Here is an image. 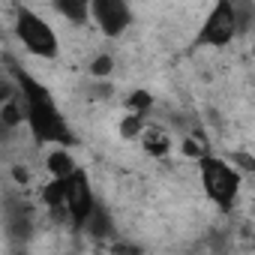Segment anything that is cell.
<instances>
[{"mask_svg":"<svg viewBox=\"0 0 255 255\" xmlns=\"http://www.w3.org/2000/svg\"><path fill=\"white\" fill-rule=\"evenodd\" d=\"M12 84L21 96L24 105V126L30 129L36 144H75V132L66 120V114L60 111L54 93L27 69L15 66L12 69Z\"/></svg>","mask_w":255,"mask_h":255,"instance_id":"obj_1","label":"cell"},{"mask_svg":"<svg viewBox=\"0 0 255 255\" xmlns=\"http://www.w3.org/2000/svg\"><path fill=\"white\" fill-rule=\"evenodd\" d=\"M12 33L18 39V45L36 57V60H57L60 57V36L51 27V21L45 15H39L33 6L27 3H15L12 12Z\"/></svg>","mask_w":255,"mask_h":255,"instance_id":"obj_2","label":"cell"},{"mask_svg":"<svg viewBox=\"0 0 255 255\" xmlns=\"http://www.w3.org/2000/svg\"><path fill=\"white\" fill-rule=\"evenodd\" d=\"M198 180H201V189L204 195L222 207V210H231V204L237 201L240 195V186H243V174L234 162H225L213 153H198Z\"/></svg>","mask_w":255,"mask_h":255,"instance_id":"obj_3","label":"cell"},{"mask_svg":"<svg viewBox=\"0 0 255 255\" xmlns=\"http://www.w3.org/2000/svg\"><path fill=\"white\" fill-rule=\"evenodd\" d=\"M243 21H246V15L237 6V0H216L207 12V18L201 21L198 33H195V45L225 48L237 39V33L243 30Z\"/></svg>","mask_w":255,"mask_h":255,"instance_id":"obj_4","label":"cell"},{"mask_svg":"<svg viewBox=\"0 0 255 255\" xmlns=\"http://www.w3.org/2000/svg\"><path fill=\"white\" fill-rule=\"evenodd\" d=\"M96 204H99V198H96V192H93L90 174L78 165V168L66 177V183H63V213H66V225H69L72 231H81Z\"/></svg>","mask_w":255,"mask_h":255,"instance_id":"obj_5","label":"cell"},{"mask_svg":"<svg viewBox=\"0 0 255 255\" xmlns=\"http://www.w3.org/2000/svg\"><path fill=\"white\" fill-rule=\"evenodd\" d=\"M90 21L105 39H120L132 27V9L129 0H90Z\"/></svg>","mask_w":255,"mask_h":255,"instance_id":"obj_6","label":"cell"},{"mask_svg":"<svg viewBox=\"0 0 255 255\" xmlns=\"http://www.w3.org/2000/svg\"><path fill=\"white\" fill-rule=\"evenodd\" d=\"M75 168H78V159L69 144H48V153H45L48 177H69Z\"/></svg>","mask_w":255,"mask_h":255,"instance_id":"obj_7","label":"cell"},{"mask_svg":"<svg viewBox=\"0 0 255 255\" xmlns=\"http://www.w3.org/2000/svg\"><path fill=\"white\" fill-rule=\"evenodd\" d=\"M135 141H138L141 150H144L147 156H153V159H165V156L171 153V135H168L165 129H156V126H144L141 135H138Z\"/></svg>","mask_w":255,"mask_h":255,"instance_id":"obj_8","label":"cell"},{"mask_svg":"<svg viewBox=\"0 0 255 255\" xmlns=\"http://www.w3.org/2000/svg\"><path fill=\"white\" fill-rule=\"evenodd\" d=\"M51 6L63 21H69L75 27L90 21V0H51Z\"/></svg>","mask_w":255,"mask_h":255,"instance_id":"obj_9","label":"cell"},{"mask_svg":"<svg viewBox=\"0 0 255 255\" xmlns=\"http://www.w3.org/2000/svg\"><path fill=\"white\" fill-rule=\"evenodd\" d=\"M81 231L90 234V237H108V234H114V219H111V213H108L102 204H96Z\"/></svg>","mask_w":255,"mask_h":255,"instance_id":"obj_10","label":"cell"},{"mask_svg":"<svg viewBox=\"0 0 255 255\" xmlns=\"http://www.w3.org/2000/svg\"><path fill=\"white\" fill-rule=\"evenodd\" d=\"M141 129H144V117L135 114V111H126L123 120H120V126H117V132H120L123 141H135L141 135Z\"/></svg>","mask_w":255,"mask_h":255,"instance_id":"obj_11","label":"cell"},{"mask_svg":"<svg viewBox=\"0 0 255 255\" xmlns=\"http://www.w3.org/2000/svg\"><path fill=\"white\" fill-rule=\"evenodd\" d=\"M87 72H90L93 78H108V75L114 72V57H111V54H99V57H93V63L87 66Z\"/></svg>","mask_w":255,"mask_h":255,"instance_id":"obj_12","label":"cell"},{"mask_svg":"<svg viewBox=\"0 0 255 255\" xmlns=\"http://www.w3.org/2000/svg\"><path fill=\"white\" fill-rule=\"evenodd\" d=\"M150 108H153V96H150L147 90H135V93L129 96V108H126V111H135V114L144 117Z\"/></svg>","mask_w":255,"mask_h":255,"instance_id":"obj_13","label":"cell"}]
</instances>
